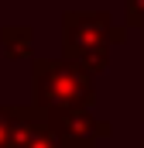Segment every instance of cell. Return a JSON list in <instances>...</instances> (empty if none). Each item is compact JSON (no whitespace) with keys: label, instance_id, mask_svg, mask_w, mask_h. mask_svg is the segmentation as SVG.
<instances>
[{"label":"cell","instance_id":"1","mask_svg":"<svg viewBox=\"0 0 144 148\" xmlns=\"http://www.w3.org/2000/svg\"><path fill=\"white\" fill-rule=\"evenodd\" d=\"M124 38V28H117L103 10H69L62 24L65 59L82 66L89 76L103 73L110 66V48Z\"/></svg>","mask_w":144,"mask_h":148},{"label":"cell","instance_id":"2","mask_svg":"<svg viewBox=\"0 0 144 148\" xmlns=\"http://www.w3.org/2000/svg\"><path fill=\"white\" fill-rule=\"evenodd\" d=\"M96 90L93 76L69 59H41L35 62V107L41 114L58 110H89Z\"/></svg>","mask_w":144,"mask_h":148},{"label":"cell","instance_id":"3","mask_svg":"<svg viewBox=\"0 0 144 148\" xmlns=\"http://www.w3.org/2000/svg\"><path fill=\"white\" fill-rule=\"evenodd\" d=\"M48 127L65 141L69 148H93L100 138H107L110 127L96 121L89 110H58L48 114Z\"/></svg>","mask_w":144,"mask_h":148},{"label":"cell","instance_id":"4","mask_svg":"<svg viewBox=\"0 0 144 148\" xmlns=\"http://www.w3.org/2000/svg\"><path fill=\"white\" fill-rule=\"evenodd\" d=\"M38 117V107H0V148H21L28 127Z\"/></svg>","mask_w":144,"mask_h":148},{"label":"cell","instance_id":"5","mask_svg":"<svg viewBox=\"0 0 144 148\" xmlns=\"http://www.w3.org/2000/svg\"><path fill=\"white\" fill-rule=\"evenodd\" d=\"M0 38H3V52H7V59H28L31 55V28L28 24H7L3 31H0Z\"/></svg>","mask_w":144,"mask_h":148},{"label":"cell","instance_id":"6","mask_svg":"<svg viewBox=\"0 0 144 148\" xmlns=\"http://www.w3.org/2000/svg\"><path fill=\"white\" fill-rule=\"evenodd\" d=\"M21 148H69L52 127H48V114H45V121H38L35 127L28 131V138H24V145Z\"/></svg>","mask_w":144,"mask_h":148},{"label":"cell","instance_id":"7","mask_svg":"<svg viewBox=\"0 0 144 148\" xmlns=\"http://www.w3.org/2000/svg\"><path fill=\"white\" fill-rule=\"evenodd\" d=\"M124 10H127V24L144 28V0H124Z\"/></svg>","mask_w":144,"mask_h":148},{"label":"cell","instance_id":"8","mask_svg":"<svg viewBox=\"0 0 144 148\" xmlns=\"http://www.w3.org/2000/svg\"><path fill=\"white\" fill-rule=\"evenodd\" d=\"M141 148H144V145H141Z\"/></svg>","mask_w":144,"mask_h":148}]
</instances>
